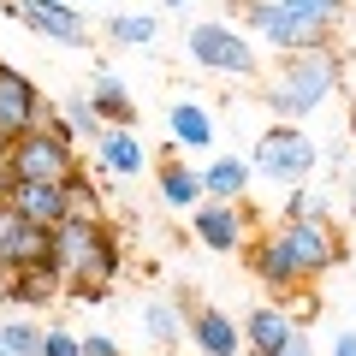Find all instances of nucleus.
Segmentation results:
<instances>
[{
    "instance_id": "obj_1",
    "label": "nucleus",
    "mask_w": 356,
    "mask_h": 356,
    "mask_svg": "<svg viewBox=\"0 0 356 356\" xmlns=\"http://www.w3.org/2000/svg\"><path fill=\"white\" fill-rule=\"evenodd\" d=\"M48 267L77 303H107V285L119 273V238L102 220H83V214L60 220L48 232Z\"/></svg>"
},
{
    "instance_id": "obj_2",
    "label": "nucleus",
    "mask_w": 356,
    "mask_h": 356,
    "mask_svg": "<svg viewBox=\"0 0 356 356\" xmlns=\"http://www.w3.org/2000/svg\"><path fill=\"white\" fill-rule=\"evenodd\" d=\"M332 89H339V54L332 48H309V54H291V60L273 72L267 107H273L285 125H297V119L321 113V102H327Z\"/></svg>"
},
{
    "instance_id": "obj_3",
    "label": "nucleus",
    "mask_w": 356,
    "mask_h": 356,
    "mask_svg": "<svg viewBox=\"0 0 356 356\" xmlns=\"http://www.w3.org/2000/svg\"><path fill=\"white\" fill-rule=\"evenodd\" d=\"M6 172H13V184H65V178H77V143L65 131V119L54 113L48 125L18 137L6 149Z\"/></svg>"
},
{
    "instance_id": "obj_4",
    "label": "nucleus",
    "mask_w": 356,
    "mask_h": 356,
    "mask_svg": "<svg viewBox=\"0 0 356 356\" xmlns=\"http://www.w3.org/2000/svg\"><path fill=\"white\" fill-rule=\"evenodd\" d=\"M321 166V143L309 137V131L297 125H267L261 137H255V154H250V172L267 178V184H291V191H303V178Z\"/></svg>"
},
{
    "instance_id": "obj_5",
    "label": "nucleus",
    "mask_w": 356,
    "mask_h": 356,
    "mask_svg": "<svg viewBox=\"0 0 356 356\" xmlns=\"http://www.w3.org/2000/svg\"><path fill=\"white\" fill-rule=\"evenodd\" d=\"M191 60L202 65V72H220V77H255V48L243 30H232L226 18H202V24L191 30Z\"/></svg>"
},
{
    "instance_id": "obj_6",
    "label": "nucleus",
    "mask_w": 356,
    "mask_h": 356,
    "mask_svg": "<svg viewBox=\"0 0 356 356\" xmlns=\"http://www.w3.org/2000/svg\"><path fill=\"white\" fill-rule=\"evenodd\" d=\"M48 119H54V107L36 89V77H24L13 60H0V143L13 149L18 137H30V131L48 125Z\"/></svg>"
},
{
    "instance_id": "obj_7",
    "label": "nucleus",
    "mask_w": 356,
    "mask_h": 356,
    "mask_svg": "<svg viewBox=\"0 0 356 356\" xmlns=\"http://www.w3.org/2000/svg\"><path fill=\"white\" fill-rule=\"evenodd\" d=\"M273 238L285 243V255L297 261V273H303L309 285H315L327 267H339V226H332L327 214H315V220H280Z\"/></svg>"
},
{
    "instance_id": "obj_8",
    "label": "nucleus",
    "mask_w": 356,
    "mask_h": 356,
    "mask_svg": "<svg viewBox=\"0 0 356 356\" xmlns=\"http://www.w3.org/2000/svg\"><path fill=\"white\" fill-rule=\"evenodd\" d=\"M243 24H250L255 36H267L273 48H285V54L327 48V30L309 24V18H303V13H291V6H280V0H250V6H243Z\"/></svg>"
},
{
    "instance_id": "obj_9",
    "label": "nucleus",
    "mask_w": 356,
    "mask_h": 356,
    "mask_svg": "<svg viewBox=\"0 0 356 356\" xmlns=\"http://www.w3.org/2000/svg\"><path fill=\"white\" fill-rule=\"evenodd\" d=\"M0 13L30 24L36 36L65 42V48H89V18L77 13V0H0Z\"/></svg>"
},
{
    "instance_id": "obj_10",
    "label": "nucleus",
    "mask_w": 356,
    "mask_h": 356,
    "mask_svg": "<svg viewBox=\"0 0 356 356\" xmlns=\"http://www.w3.org/2000/svg\"><path fill=\"white\" fill-rule=\"evenodd\" d=\"M191 232H196V243H202V250H214V255L243 250V243H250L243 202H202V208L191 214Z\"/></svg>"
},
{
    "instance_id": "obj_11",
    "label": "nucleus",
    "mask_w": 356,
    "mask_h": 356,
    "mask_svg": "<svg viewBox=\"0 0 356 356\" xmlns=\"http://www.w3.org/2000/svg\"><path fill=\"white\" fill-rule=\"evenodd\" d=\"M0 267L30 273V267H48V226H30L13 208L0 202Z\"/></svg>"
},
{
    "instance_id": "obj_12",
    "label": "nucleus",
    "mask_w": 356,
    "mask_h": 356,
    "mask_svg": "<svg viewBox=\"0 0 356 356\" xmlns=\"http://www.w3.org/2000/svg\"><path fill=\"white\" fill-rule=\"evenodd\" d=\"M72 184V178H65ZM65 184H13V196H6V208H13L18 220H30V226H60V220H72V191Z\"/></svg>"
},
{
    "instance_id": "obj_13",
    "label": "nucleus",
    "mask_w": 356,
    "mask_h": 356,
    "mask_svg": "<svg viewBox=\"0 0 356 356\" xmlns=\"http://www.w3.org/2000/svg\"><path fill=\"white\" fill-rule=\"evenodd\" d=\"M89 107L102 113L107 131H131V125H137V102H131V89L113 77L107 60H95V72H89Z\"/></svg>"
},
{
    "instance_id": "obj_14",
    "label": "nucleus",
    "mask_w": 356,
    "mask_h": 356,
    "mask_svg": "<svg viewBox=\"0 0 356 356\" xmlns=\"http://www.w3.org/2000/svg\"><path fill=\"white\" fill-rule=\"evenodd\" d=\"M184 332H191V344L202 356H243V327L226 315V309H191Z\"/></svg>"
},
{
    "instance_id": "obj_15",
    "label": "nucleus",
    "mask_w": 356,
    "mask_h": 356,
    "mask_svg": "<svg viewBox=\"0 0 356 356\" xmlns=\"http://www.w3.org/2000/svg\"><path fill=\"white\" fill-rule=\"evenodd\" d=\"M238 327H243V350H250V356H273V350H280V344L297 332V321L285 315V309L261 303V309H250V315H243Z\"/></svg>"
},
{
    "instance_id": "obj_16",
    "label": "nucleus",
    "mask_w": 356,
    "mask_h": 356,
    "mask_svg": "<svg viewBox=\"0 0 356 356\" xmlns=\"http://www.w3.org/2000/svg\"><path fill=\"white\" fill-rule=\"evenodd\" d=\"M250 267H255V280H261L267 291H303V285H309L303 273H297V261L285 255V243L273 238V232H267V238L250 250Z\"/></svg>"
},
{
    "instance_id": "obj_17",
    "label": "nucleus",
    "mask_w": 356,
    "mask_h": 356,
    "mask_svg": "<svg viewBox=\"0 0 356 356\" xmlns=\"http://www.w3.org/2000/svg\"><path fill=\"white\" fill-rule=\"evenodd\" d=\"M250 161H238V154H220V161L202 166V196L208 202H243L250 196Z\"/></svg>"
},
{
    "instance_id": "obj_18",
    "label": "nucleus",
    "mask_w": 356,
    "mask_h": 356,
    "mask_svg": "<svg viewBox=\"0 0 356 356\" xmlns=\"http://www.w3.org/2000/svg\"><path fill=\"white\" fill-rule=\"evenodd\" d=\"M95 161H102L107 178H137L143 166H149V149L137 143V131H107V137L95 143Z\"/></svg>"
},
{
    "instance_id": "obj_19",
    "label": "nucleus",
    "mask_w": 356,
    "mask_h": 356,
    "mask_svg": "<svg viewBox=\"0 0 356 356\" xmlns=\"http://www.w3.org/2000/svg\"><path fill=\"white\" fill-rule=\"evenodd\" d=\"M161 202L166 208H191V214H196V208L208 202V196H202V172H191L178 154H166V161H161Z\"/></svg>"
},
{
    "instance_id": "obj_20",
    "label": "nucleus",
    "mask_w": 356,
    "mask_h": 356,
    "mask_svg": "<svg viewBox=\"0 0 356 356\" xmlns=\"http://www.w3.org/2000/svg\"><path fill=\"white\" fill-rule=\"evenodd\" d=\"M166 131H172V143H184V149H214V119H208L202 102H172Z\"/></svg>"
},
{
    "instance_id": "obj_21",
    "label": "nucleus",
    "mask_w": 356,
    "mask_h": 356,
    "mask_svg": "<svg viewBox=\"0 0 356 356\" xmlns=\"http://www.w3.org/2000/svg\"><path fill=\"white\" fill-rule=\"evenodd\" d=\"M143 327H149L154 344H178V332H184V315H178L172 297H149V309H143Z\"/></svg>"
},
{
    "instance_id": "obj_22",
    "label": "nucleus",
    "mask_w": 356,
    "mask_h": 356,
    "mask_svg": "<svg viewBox=\"0 0 356 356\" xmlns=\"http://www.w3.org/2000/svg\"><path fill=\"white\" fill-rule=\"evenodd\" d=\"M107 36L125 42V48H149L161 36V24H154V13H113L107 18Z\"/></svg>"
},
{
    "instance_id": "obj_23",
    "label": "nucleus",
    "mask_w": 356,
    "mask_h": 356,
    "mask_svg": "<svg viewBox=\"0 0 356 356\" xmlns=\"http://www.w3.org/2000/svg\"><path fill=\"white\" fill-rule=\"evenodd\" d=\"M60 119H65V131H72V143H77V137H83V143H102V137H107V125H102V113L89 107V95H72Z\"/></svg>"
},
{
    "instance_id": "obj_24",
    "label": "nucleus",
    "mask_w": 356,
    "mask_h": 356,
    "mask_svg": "<svg viewBox=\"0 0 356 356\" xmlns=\"http://www.w3.org/2000/svg\"><path fill=\"white\" fill-rule=\"evenodd\" d=\"M42 332L48 327H36V321H6L0 344H6V356H42Z\"/></svg>"
},
{
    "instance_id": "obj_25",
    "label": "nucleus",
    "mask_w": 356,
    "mask_h": 356,
    "mask_svg": "<svg viewBox=\"0 0 356 356\" xmlns=\"http://www.w3.org/2000/svg\"><path fill=\"white\" fill-rule=\"evenodd\" d=\"M280 6H291V13H303L309 24H321L332 36V24L344 18V0H280Z\"/></svg>"
},
{
    "instance_id": "obj_26",
    "label": "nucleus",
    "mask_w": 356,
    "mask_h": 356,
    "mask_svg": "<svg viewBox=\"0 0 356 356\" xmlns=\"http://www.w3.org/2000/svg\"><path fill=\"white\" fill-rule=\"evenodd\" d=\"M42 356H83V339H72L65 327H48L42 332Z\"/></svg>"
},
{
    "instance_id": "obj_27",
    "label": "nucleus",
    "mask_w": 356,
    "mask_h": 356,
    "mask_svg": "<svg viewBox=\"0 0 356 356\" xmlns=\"http://www.w3.org/2000/svg\"><path fill=\"white\" fill-rule=\"evenodd\" d=\"M327 214V202H321L315 191H291V202H285V220H315Z\"/></svg>"
},
{
    "instance_id": "obj_28",
    "label": "nucleus",
    "mask_w": 356,
    "mask_h": 356,
    "mask_svg": "<svg viewBox=\"0 0 356 356\" xmlns=\"http://www.w3.org/2000/svg\"><path fill=\"white\" fill-rule=\"evenodd\" d=\"M273 356H315V339H309V332L297 327V332H291V339H285V344H280Z\"/></svg>"
},
{
    "instance_id": "obj_29",
    "label": "nucleus",
    "mask_w": 356,
    "mask_h": 356,
    "mask_svg": "<svg viewBox=\"0 0 356 356\" xmlns=\"http://www.w3.org/2000/svg\"><path fill=\"white\" fill-rule=\"evenodd\" d=\"M83 356H119V344L107 339V332H89V339H83Z\"/></svg>"
},
{
    "instance_id": "obj_30",
    "label": "nucleus",
    "mask_w": 356,
    "mask_h": 356,
    "mask_svg": "<svg viewBox=\"0 0 356 356\" xmlns=\"http://www.w3.org/2000/svg\"><path fill=\"white\" fill-rule=\"evenodd\" d=\"M327 356H356V332H339V339H332V350Z\"/></svg>"
},
{
    "instance_id": "obj_31",
    "label": "nucleus",
    "mask_w": 356,
    "mask_h": 356,
    "mask_svg": "<svg viewBox=\"0 0 356 356\" xmlns=\"http://www.w3.org/2000/svg\"><path fill=\"white\" fill-rule=\"evenodd\" d=\"M13 280H18L13 267H0V303H13Z\"/></svg>"
},
{
    "instance_id": "obj_32",
    "label": "nucleus",
    "mask_w": 356,
    "mask_h": 356,
    "mask_svg": "<svg viewBox=\"0 0 356 356\" xmlns=\"http://www.w3.org/2000/svg\"><path fill=\"white\" fill-rule=\"evenodd\" d=\"M161 6H172V13H178V6H191V0H161Z\"/></svg>"
},
{
    "instance_id": "obj_33",
    "label": "nucleus",
    "mask_w": 356,
    "mask_h": 356,
    "mask_svg": "<svg viewBox=\"0 0 356 356\" xmlns=\"http://www.w3.org/2000/svg\"><path fill=\"white\" fill-rule=\"evenodd\" d=\"M350 202H356V166H350Z\"/></svg>"
},
{
    "instance_id": "obj_34",
    "label": "nucleus",
    "mask_w": 356,
    "mask_h": 356,
    "mask_svg": "<svg viewBox=\"0 0 356 356\" xmlns=\"http://www.w3.org/2000/svg\"><path fill=\"white\" fill-rule=\"evenodd\" d=\"M350 137H356V107H350Z\"/></svg>"
},
{
    "instance_id": "obj_35",
    "label": "nucleus",
    "mask_w": 356,
    "mask_h": 356,
    "mask_svg": "<svg viewBox=\"0 0 356 356\" xmlns=\"http://www.w3.org/2000/svg\"><path fill=\"white\" fill-rule=\"evenodd\" d=\"M0 166H6V143H0Z\"/></svg>"
},
{
    "instance_id": "obj_36",
    "label": "nucleus",
    "mask_w": 356,
    "mask_h": 356,
    "mask_svg": "<svg viewBox=\"0 0 356 356\" xmlns=\"http://www.w3.org/2000/svg\"><path fill=\"white\" fill-rule=\"evenodd\" d=\"M0 356H6V344H0Z\"/></svg>"
}]
</instances>
